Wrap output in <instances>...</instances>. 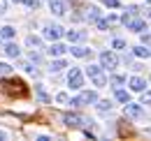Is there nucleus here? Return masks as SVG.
Returning <instances> with one entry per match:
<instances>
[{
    "mask_svg": "<svg viewBox=\"0 0 151 141\" xmlns=\"http://www.w3.org/2000/svg\"><path fill=\"white\" fill-rule=\"evenodd\" d=\"M26 44H28V46L40 49V46H42V39H40V37H35V35H28V37H26Z\"/></svg>",
    "mask_w": 151,
    "mask_h": 141,
    "instance_id": "dca6fc26",
    "label": "nucleus"
},
{
    "mask_svg": "<svg viewBox=\"0 0 151 141\" xmlns=\"http://www.w3.org/2000/svg\"><path fill=\"white\" fill-rule=\"evenodd\" d=\"M128 83H130V90H137V93H139V90H144V88H147V81H144L142 76H132V79H130V81H128Z\"/></svg>",
    "mask_w": 151,
    "mask_h": 141,
    "instance_id": "9b49d317",
    "label": "nucleus"
},
{
    "mask_svg": "<svg viewBox=\"0 0 151 141\" xmlns=\"http://www.w3.org/2000/svg\"><path fill=\"white\" fill-rule=\"evenodd\" d=\"M14 35H17V30H14L12 26H2V28H0V37H2V39H12Z\"/></svg>",
    "mask_w": 151,
    "mask_h": 141,
    "instance_id": "4468645a",
    "label": "nucleus"
},
{
    "mask_svg": "<svg viewBox=\"0 0 151 141\" xmlns=\"http://www.w3.org/2000/svg\"><path fill=\"white\" fill-rule=\"evenodd\" d=\"M47 51H49V56H56V58H58V56H63V53L68 51V46H65V44H60V42H54Z\"/></svg>",
    "mask_w": 151,
    "mask_h": 141,
    "instance_id": "9d476101",
    "label": "nucleus"
},
{
    "mask_svg": "<svg viewBox=\"0 0 151 141\" xmlns=\"http://www.w3.org/2000/svg\"><path fill=\"white\" fill-rule=\"evenodd\" d=\"M147 16H149V19H151V9H149V12H147Z\"/></svg>",
    "mask_w": 151,
    "mask_h": 141,
    "instance_id": "f704fd0d",
    "label": "nucleus"
},
{
    "mask_svg": "<svg viewBox=\"0 0 151 141\" xmlns=\"http://www.w3.org/2000/svg\"><path fill=\"white\" fill-rule=\"evenodd\" d=\"M116 65H119L116 53H109V51H102V53H100V67H105V70H114Z\"/></svg>",
    "mask_w": 151,
    "mask_h": 141,
    "instance_id": "20e7f679",
    "label": "nucleus"
},
{
    "mask_svg": "<svg viewBox=\"0 0 151 141\" xmlns=\"http://www.w3.org/2000/svg\"><path fill=\"white\" fill-rule=\"evenodd\" d=\"M84 33H79V30H70V33H68V39H70V42H81V39H84Z\"/></svg>",
    "mask_w": 151,
    "mask_h": 141,
    "instance_id": "a211bd4d",
    "label": "nucleus"
},
{
    "mask_svg": "<svg viewBox=\"0 0 151 141\" xmlns=\"http://www.w3.org/2000/svg\"><path fill=\"white\" fill-rule=\"evenodd\" d=\"M65 67V60H54L51 65H49V72H60Z\"/></svg>",
    "mask_w": 151,
    "mask_h": 141,
    "instance_id": "4be33fe9",
    "label": "nucleus"
},
{
    "mask_svg": "<svg viewBox=\"0 0 151 141\" xmlns=\"http://www.w3.org/2000/svg\"><path fill=\"white\" fill-rule=\"evenodd\" d=\"M23 2H26L28 7H33V9H35V7H40V0H23Z\"/></svg>",
    "mask_w": 151,
    "mask_h": 141,
    "instance_id": "cd10ccee",
    "label": "nucleus"
},
{
    "mask_svg": "<svg viewBox=\"0 0 151 141\" xmlns=\"http://www.w3.org/2000/svg\"><path fill=\"white\" fill-rule=\"evenodd\" d=\"M142 104H151V93H144V95H142Z\"/></svg>",
    "mask_w": 151,
    "mask_h": 141,
    "instance_id": "c85d7f7f",
    "label": "nucleus"
},
{
    "mask_svg": "<svg viewBox=\"0 0 151 141\" xmlns=\"http://www.w3.org/2000/svg\"><path fill=\"white\" fill-rule=\"evenodd\" d=\"M93 102H98V95H95L93 90H81L79 97L70 100V104H72V106H84V104H93Z\"/></svg>",
    "mask_w": 151,
    "mask_h": 141,
    "instance_id": "f03ea898",
    "label": "nucleus"
},
{
    "mask_svg": "<svg viewBox=\"0 0 151 141\" xmlns=\"http://www.w3.org/2000/svg\"><path fill=\"white\" fill-rule=\"evenodd\" d=\"M56 102H58V104H70V97H68L65 93H58V95H56Z\"/></svg>",
    "mask_w": 151,
    "mask_h": 141,
    "instance_id": "b1692460",
    "label": "nucleus"
},
{
    "mask_svg": "<svg viewBox=\"0 0 151 141\" xmlns=\"http://www.w3.org/2000/svg\"><path fill=\"white\" fill-rule=\"evenodd\" d=\"M5 9H7V2H5V0H0V14H5Z\"/></svg>",
    "mask_w": 151,
    "mask_h": 141,
    "instance_id": "2f4dec72",
    "label": "nucleus"
},
{
    "mask_svg": "<svg viewBox=\"0 0 151 141\" xmlns=\"http://www.w3.org/2000/svg\"><path fill=\"white\" fill-rule=\"evenodd\" d=\"M86 76L93 81L98 88H102L105 83H107V76L102 74V70H100V65H91V67H86Z\"/></svg>",
    "mask_w": 151,
    "mask_h": 141,
    "instance_id": "f257e3e1",
    "label": "nucleus"
},
{
    "mask_svg": "<svg viewBox=\"0 0 151 141\" xmlns=\"http://www.w3.org/2000/svg\"><path fill=\"white\" fill-rule=\"evenodd\" d=\"M68 83H70V88L81 90V86H84V74H81V70L72 67V70H70V74H68Z\"/></svg>",
    "mask_w": 151,
    "mask_h": 141,
    "instance_id": "7ed1b4c3",
    "label": "nucleus"
},
{
    "mask_svg": "<svg viewBox=\"0 0 151 141\" xmlns=\"http://www.w3.org/2000/svg\"><path fill=\"white\" fill-rule=\"evenodd\" d=\"M23 70L26 72H35V67H33V63H23Z\"/></svg>",
    "mask_w": 151,
    "mask_h": 141,
    "instance_id": "7c9ffc66",
    "label": "nucleus"
},
{
    "mask_svg": "<svg viewBox=\"0 0 151 141\" xmlns=\"http://www.w3.org/2000/svg\"><path fill=\"white\" fill-rule=\"evenodd\" d=\"M86 123H88V118H84L79 113H68L65 116V125H70V127H84Z\"/></svg>",
    "mask_w": 151,
    "mask_h": 141,
    "instance_id": "423d86ee",
    "label": "nucleus"
},
{
    "mask_svg": "<svg viewBox=\"0 0 151 141\" xmlns=\"http://www.w3.org/2000/svg\"><path fill=\"white\" fill-rule=\"evenodd\" d=\"M5 53H7L9 58H19V56H21V49L14 44V42H7V44H5Z\"/></svg>",
    "mask_w": 151,
    "mask_h": 141,
    "instance_id": "f8f14e48",
    "label": "nucleus"
},
{
    "mask_svg": "<svg viewBox=\"0 0 151 141\" xmlns=\"http://www.w3.org/2000/svg\"><path fill=\"white\" fill-rule=\"evenodd\" d=\"M68 51L72 53V56H77V58H86V56H88V49H86V46H72V49H68Z\"/></svg>",
    "mask_w": 151,
    "mask_h": 141,
    "instance_id": "ddd939ff",
    "label": "nucleus"
},
{
    "mask_svg": "<svg viewBox=\"0 0 151 141\" xmlns=\"http://www.w3.org/2000/svg\"><path fill=\"white\" fill-rule=\"evenodd\" d=\"M98 111H112V102L109 100H98Z\"/></svg>",
    "mask_w": 151,
    "mask_h": 141,
    "instance_id": "6ab92c4d",
    "label": "nucleus"
},
{
    "mask_svg": "<svg viewBox=\"0 0 151 141\" xmlns=\"http://www.w3.org/2000/svg\"><path fill=\"white\" fill-rule=\"evenodd\" d=\"M135 56H139V58H151V49H147V46H137V49H135Z\"/></svg>",
    "mask_w": 151,
    "mask_h": 141,
    "instance_id": "412c9836",
    "label": "nucleus"
},
{
    "mask_svg": "<svg viewBox=\"0 0 151 141\" xmlns=\"http://www.w3.org/2000/svg\"><path fill=\"white\" fill-rule=\"evenodd\" d=\"M60 35H63V28H60V26H56V23H49V26H44V37H47V39L56 42Z\"/></svg>",
    "mask_w": 151,
    "mask_h": 141,
    "instance_id": "39448f33",
    "label": "nucleus"
},
{
    "mask_svg": "<svg viewBox=\"0 0 151 141\" xmlns=\"http://www.w3.org/2000/svg\"><path fill=\"white\" fill-rule=\"evenodd\" d=\"M86 12H88V14H86L88 21H98V19H100V9H98V7H88Z\"/></svg>",
    "mask_w": 151,
    "mask_h": 141,
    "instance_id": "f3484780",
    "label": "nucleus"
},
{
    "mask_svg": "<svg viewBox=\"0 0 151 141\" xmlns=\"http://www.w3.org/2000/svg\"><path fill=\"white\" fill-rule=\"evenodd\" d=\"M107 7H119V0H105Z\"/></svg>",
    "mask_w": 151,
    "mask_h": 141,
    "instance_id": "c756f323",
    "label": "nucleus"
},
{
    "mask_svg": "<svg viewBox=\"0 0 151 141\" xmlns=\"http://www.w3.org/2000/svg\"><path fill=\"white\" fill-rule=\"evenodd\" d=\"M126 116H130V118H142V106L132 104V102H126Z\"/></svg>",
    "mask_w": 151,
    "mask_h": 141,
    "instance_id": "6e6552de",
    "label": "nucleus"
},
{
    "mask_svg": "<svg viewBox=\"0 0 151 141\" xmlns=\"http://www.w3.org/2000/svg\"><path fill=\"white\" fill-rule=\"evenodd\" d=\"M112 46H114V49H119V51H123V49H126V42H123V39H114Z\"/></svg>",
    "mask_w": 151,
    "mask_h": 141,
    "instance_id": "393cba45",
    "label": "nucleus"
},
{
    "mask_svg": "<svg viewBox=\"0 0 151 141\" xmlns=\"http://www.w3.org/2000/svg\"><path fill=\"white\" fill-rule=\"evenodd\" d=\"M142 42H144V44H151V35H142Z\"/></svg>",
    "mask_w": 151,
    "mask_h": 141,
    "instance_id": "473e14b6",
    "label": "nucleus"
},
{
    "mask_svg": "<svg viewBox=\"0 0 151 141\" xmlns=\"http://www.w3.org/2000/svg\"><path fill=\"white\" fill-rule=\"evenodd\" d=\"M51 12H54L56 16H63V14L68 12V2H65V0H51Z\"/></svg>",
    "mask_w": 151,
    "mask_h": 141,
    "instance_id": "0eeeda50",
    "label": "nucleus"
},
{
    "mask_svg": "<svg viewBox=\"0 0 151 141\" xmlns=\"http://www.w3.org/2000/svg\"><path fill=\"white\" fill-rule=\"evenodd\" d=\"M0 139H7V132H2V130H0Z\"/></svg>",
    "mask_w": 151,
    "mask_h": 141,
    "instance_id": "72a5a7b5",
    "label": "nucleus"
},
{
    "mask_svg": "<svg viewBox=\"0 0 151 141\" xmlns=\"http://www.w3.org/2000/svg\"><path fill=\"white\" fill-rule=\"evenodd\" d=\"M12 72V67H9V63H0V74L5 76V74H9Z\"/></svg>",
    "mask_w": 151,
    "mask_h": 141,
    "instance_id": "a878e982",
    "label": "nucleus"
},
{
    "mask_svg": "<svg viewBox=\"0 0 151 141\" xmlns=\"http://www.w3.org/2000/svg\"><path fill=\"white\" fill-rule=\"evenodd\" d=\"M30 60H33V63H42V56H40L37 51H33L30 53Z\"/></svg>",
    "mask_w": 151,
    "mask_h": 141,
    "instance_id": "bb28decb",
    "label": "nucleus"
},
{
    "mask_svg": "<svg viewBox=\"0 0 151 141\" xmlns=\"http://www.w3.org/2000/svg\"><path fill=\"white\" fill-rule=\"evenodd\" d=\"M126 26H128L130 30H135V33H144V28H147V23H144L142 19H135V16H132L130 21L126 23Z\"/></svg>",
    "mask_w": 151,
    "mask_h": 141,
    "instance_id": "1a4fd4ad",
    "label": "nucleus"
},
{
    "mask_svg": "<svg viewBox=\"0 0 151 141\" xmlns=\"http://www.w3.org/2000/svg\"><path fill=\"white\" fill-rule=\"evenodd\" d=\"M147 2H151V0H147Z\"/></svg>",
    "mask_w": 151,
    "mask_h": 141,
    "instance_id": "e433bc0d",
    "label": "nucleus"
},
{
    "mask_svg": "<svg viewBox=\"0 0 151 141\" xmlns=\"http://www.w3.org/2000/svg\"><path fill=\"white\" fill-rule=\"evenodd\" d=\"M35 93H37V100H40V102H44V104L49 102V95L44 93V88H42V86H35Z\"/></svg>",
    "mask_w": 151,
    "mask_h": 141,
    "instance_id": "aec40b11",
    "label": "nucleus"
},
{
    "mask_svg": "<svg viewBox=\"0 0 151 141\" xmlns=\"http://www.w3.org/2000/svg\"><path fill=\"white\" fill-rule=\"evenodd\" d=\"M14 2H23V0H14Z\"/></svg>",
    "mask_w": 151,
    "mask_h": 141,
    "instance_id": "c9c22d12",
    "label": "nucleus"
},
{
    "mask_svg": "<svg viewBox=\"0 0 151 141\" xmlns=\"http://www.w3.org/2000/svg\"><path fill=\"white\" fill-rule=\"evenodd\" d=\"M109 83H112L114 88H119V86H123V83H126V76H123V74H114L112 79H109Z\"/></svg>",
    "mask_w": 151,
    "mask_h": 141,
    "instance_id": "2eb2a0df",
    "label": "nucleus"
},
{
    "mask_svg": "<svg viewBox=\"0 0 151 141\" xmlns=\"http://www.w3.org/2000/svg\"><path fill=\"white\" fill-rule=\"evenodd\" d=\"M116 100H119V102H123V104H126V102H130V95H128V93H126V90H116Z\"/></svg>",
    "mask_w": 151,
    "mask_h": 141,
    "instance_id": "5701e85b",
    "label": "nucleus"
}]
</instances>
